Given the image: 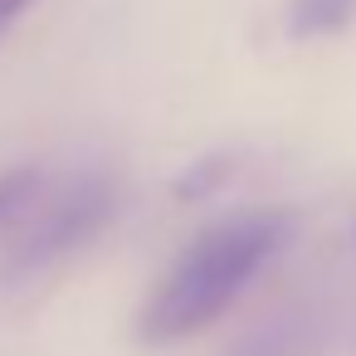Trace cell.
I'll use <instances>...</instances> for the list:
<instances>
[{"label":"cell","instance_id":"cell-1","mask_svg":"<svg viewBox=\"0 0 356 356\" xmlns=\"http://www.w3.org/2000/svg\"><path fill=\"white\" fill-rule=\"evenodd\" d=\"M293 234H298V215L283 205L244 210V215H229V220L200 229L176 254V264L161 273L152 298L142 302L137 337L147 346H171V341L205 332L293 244Z\"/></svg>","mask_w":356,"mask_h":356},{"label":"cell","instance_id":"cell-2","mask_svg":"<svg viewBox=\"0 0 356 356\" xmlns=\"http://www.w3.org/2000/svg\"><path fill=\"white\" fill-rule=\"evenodd\" d=\"M118 186L98 171L69 181L64 191H49L40 200V210L30 215V225L6 244V264L0 278L6 283H25L40 278L44 268L64 264L69 254H79L83 244H93L113 220H118Z\"/></svg>","mask_w":356,"mask_h":356},{"label":"cell","instance_id":"cell-3","mask_svg":"<svg viewBox=\"0 0 356 356\" xmlns=\"http://www.w3.org/2000/svg\"><path fill=\"white\" fill-rule=\"evenodd\" d=\"M327 317L317 302H283L268 317H259L249 332H239L220 356H322Z\"/></svg>","mask_w":356,"mask_h":356},{"label":"cell","instance_id":"cell-4","mask_svg":"<svg viewBox=\"0 0 356 356\" xmlns=\"http://www.w3.org/2000/svg\"><path fill=\"white\" fill-rule=\"evenodd\" d=\"M44 195H49V181L40 166H15L0 176V239H15Z\"/></svg>","mask_w":356,"mask_h":356},{"label":"cell","instance_id":"cell-5","mask_svg":"<svg viewBox=\"0 0 356 356\" xmlns=\"http://www.w3.org/2000/svg\"><path fill=\"white\" fill-rule=\"evenodd\" d=\"M239 166H244L239 152H210V156H200V161H191V166L171 181V200H176V205H205V200H215V195L239 176Z\"/></svg>","mask_w":356,"mask_h":356},{"label":"cell","instance_id":"cell-6","mask_svg":"<svg viewBox=\"0 0 356 356\" xmlns=\"http://www.w3.org/2000/svg\"><path fill=\"white\" fill-rule=\"evenodd\" d=\"M288 40H327L356 25V0H288Z\"/></svg>","mask_w":356,"mask_h":356},{"label":"cell","instance_id":"cell-7","mask_svg":"<svg viewBox=\"0 0 356 356\" xmlns=\"http://www.w3.org/2000/svg\"><path fill=\"white\" fill-rule=\"evenodd\" d=\"M30 6H35V0H0V40L10 35V25H15V20H20Z\"/></svg>","mask_w":356,"mask_h":356}]
</instances>
